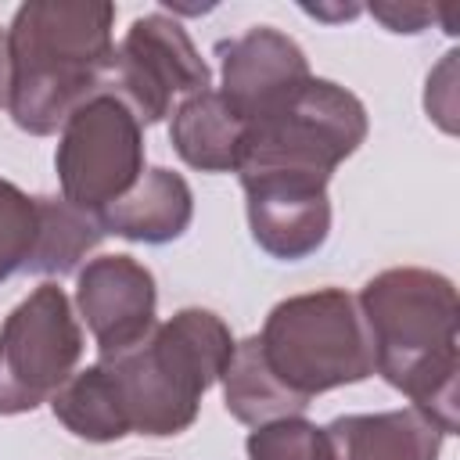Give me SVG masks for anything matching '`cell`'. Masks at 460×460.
Segmentation results:
<instances>
[{
  "mask_svg": "<svg viewBox=\"0 0 460 460\" xmlns=\"http://www.w3.org/2000/svg\"><path fill=\"white\" fill-rule=\"evenodd\" d=\"M356 302L370 334L374 374L453 435L460 424V302L453 280L424 266H392L374 273Z\"/></svg>",
  "mask_w": 460,
  "mask_h": 460,
  "instance_id": "6da1fadb",
  "label": "cell"
},
{
  "mask_svg": "<svg viewBox=\"0 0 460 460\" xmlns=\"http://www.w3.org/2000/svg\"><path fill=\"white\" fill-rule=\"evenodd\" d=\"M108 0H29L7 29L11 90L7 111L18 129L50 137L101 90L115 40Z\"/></svg>",
  "mask_w": 460,
  "mask_h": 460,
  "instance_id": "7a4b0ae2",
  "label": "cell"
},
{
  "mask_svg": "<svg viewBox=\"0 0 460 460\" xmlns=\"http://www.w3.org/2000/svg\"><path fill=\"white\" fill-rule=\"evenodd\" d=\"M234 334L219 313L187 305L155 323L137 345L101 356L111 374L129 431L169 438L198 420L201 395L223 377L234 356Z\"/></svg>",
  "mask_w": 460,
  "mask_h": 460,
  "instance_id": "3957f363",
  "label": "cell"
},
{
  "mask_svg": "<svg viewBox=\"0 0 460 460\" xmlns=\"http://www.w3.org/2000/svg\"><path fill=\"white\" fill-rule=\"evenodd\" d=\"M255 338L273 377L305 402L374 374L370 334L356 295L345 288H316L277 302Z\"/></svg>",
  "mask_w": 460,
  "mask_h": 460,
  "instance_id": "277c9868",
  "label": "cell"
},
{
  "mask_svg": "<svg viewBox=\"0 0 460 460\" xmlns=\"http://www.w3.org/2000/svg\"><path fill=\"white\" fill-rule=\"evenodd\" d=\"M370 119L363 101L334 79H309L277 115L244 129L237 172H305L323 176L352 158L367 140Z\"/></svg>",
  "mask_w": 460,
  "mask_h": 460,
  "instance_id": "5b68a950",
  "label": "cell"
},
{
  "mask_svg": "<svg viewBox=\"0 0 460 460\" xmlns=\"http://www.w3.org/2000/svg\"><path fill=\"white\" fill-rule=\"evenodd\" d=\"M83 356V327L68 295L43 280L0 327V417L32 413L75 374Z\"/></svg>",
  "mask_w": 460,
  "mask_h": 460,
  "instance_id": "8992f818",
  "label": "cell"
},
{
  "mask_svg": "<svg viewBox=\"0 0 460 460\" xmlns=\"http://www.w3.org/2000/svg\"><path fill=\"white\" fill-rule=\"evenodd\" d=\"M54 169L61 198L83 212H101L144 172V126L108 90L90 93L58 129Z\"/></svg>",
  "mask_w": 460,
  "mask_h": 460,
  "instance_id": "52a82bcc",
  "label": "cell"
},
{
  "mask_svg": "<svg viewBox=\"0 0 460 460\" xmlns=\"http://www.w3.org/2000/svg\"><path fill=\"white\" fill-rule=\"evenodd\" d=\"M208 65L190 43L187 29L165 11H147L129 22L115 43L101 90L115 93L140 126H155L169 115L172 101L208 90Z\"/></svg>",
  "mask_w": 460,
  "mask_h": 460,
  "instance_id": "ba28073f",
  "label": "cell"
},
{
  "mask_svg": "<svg viewBox=\"0 0 460 460\" xmlns=\"http://www.w3.org/2000/svg\"><path fill=\"white\" fill-rule=\"evenodd\" d=\"M244 187V212L252 241L284 262L309 259L331 234V198L323 176L305 172H237Z\"/></svg>",
  "mask_w": 460,
  "mask_h": 460,
  "instance_id": "9c48e42d",
  "label": "cell"
},
{
  "mask_svg": "<svg viewBox=\"0 0 460 460\" xmlns=\"http://www.w3.org/2000/svg\"><path fill=\"white\" fill-rule=\"evenodd\" d=\"M219 93L244 119V126L277 115L309 79L305 50L273 25L223 40L219 47Z\"/></svg>",
  "mask_w": 460,
  "mask_h": 460,
  "instance_id": "30bf717a",
  "label": "cell"
},
{
  "mask_svg": "<svg viewBox=\"0 0 460 460\" xmlns=\"http://www.w3.org/2000/svg\"><path fill=\"white\" fill-rule=\"evenodd\" d=\"M75 309L101 356L122 352L158 323L155 273L133 255H97L75 277Z\"/></svg>",
  "mask_w": 460,
  "mask_h": 460,
  "instance_id": "8fae6325",
  "label": "cell"
},
{
  "mask_svg": "<svg viewBox=\"0 0 460 460\" xmlns=\"http://www.w3.org/2000/svg\"><path fill=\"white\" fill-rule=\"evenodd\" d=\"M331 460H438L446 431L417 406L345 413L327 428Z\"/></svg>",
  "mask_w": 460,
  "mask_h": 460,
  "instance_id": "7c38bea8",
  "label": "cell"
},
{
  "mask_svg": "<svg viewBox=\"0 0 460 460\" xmlns=\"http://www.w3.org/2000/svg\"><path fill=\"white\" fill-rule=\"evenodd\" d=\"M97 219L104 234H115L137 244H165V241H176L190 226L194 194L180 172L155 165V169H144L140 180L122 198L101 208Z\"/></svg>",
  "mask_w": 460,
  "mask_h": 460,
  "instance_id": "4fadbf2b",
  "label": "cell"
},
{
  "mask_svg": "<svg viewBox=\"0 0 460 460\" xmlns=\"http://www.w3.org/2000/svg\"><path fill=\"white\" fill-rule=\"evenodd\" d=\"M244 129V119L223 101L219 90L208 86L172 108L169 140L176 155L198 172H237Z\"/></svg>",
  "mask_w": 460,
  "mask_h": 460,
  "instance_id": "5bb4252c",
  "label": "cell"
},
{
  "mask_svg": "<svg viewBox=\"0 0 460 460\" xmlns=\"http://www.w3.org/2000/svg\"><path fill=\"white\" fill-rule=\"evenodd\" d=\"M223 406L234 420L248 424V428H259V424H270V420H280V417H302L305 413V399H298L295 392H288L273 370L266 367L262 359V349H259V338H244L234 345V356L223 370Z\"/></svg>",
  "mask_w": 460,
  "mask_h": 460,
  "instance_id": "9a60e30c",
  "label": "cell"
},
{
  "mask_svg": "<svg viewBox=\"0 0 460 460\" xmlns=\"http://www.w3.org/2000/svg\"><path fill=\"white\" fill-rule=\"evenodd\" d=\"M54 417L86 442H119L129 435V420L119 399V388L111 381V374L104 370V363H93L86 370H75L50 399Z\"/></svg>",
  "mask_w": 460,
  "mask_h": 460,
  "instance_id": "2e32d148",
  "label": "cell"
},
{
  "mask_svg": "<svg viewBox=\"0 0 460 460\" xmlns=\"http://www.w3.org/2000/svg\"><path fill=\"white\" fill-rule=\"evenodd\" d=\"M36 212H40V234L32 259L25 262L29 273L65 277L86 259V252H93L108 237L93 212H83L65 198H36Z\"/></svg>",
  "mask_w": 460,
  "mask_h": 460,
  "instance_id": "e0dca14e",
  "label": "cell"
},
{
  "mask_svg": "<svg viewBox=\"0 0 460 460\" xmlns=\"http://www.w3.org/2000/svg\"><path fill=\"white\" fill-rule=\"evenodd\" d=\"M248 460H331L323 428L305 417H280L252 428L244 438Z\"/></svg>",
  "mask_w": 460,
  "mask_h": 460,
  "instance_id": "ac0fdd59",
  "label": "cell"
},
{
  "mask_svg": "<svg viewBox=\"0 0 460 460\" xmlns=\"http://www.w3.org/2000/svg\"><path fill=\"white\" fill-rule=\"evenodd\" d=\"M36 234H40L36 198H29L18 183L0 176V280L25 270L36 248Z\"/></svg>",
  "mask_w": 460,
  "mask_h": 460,
  "instance_id": "d6986e66",
  "label": "cell"
},
{
  "mask_svg": "<svg viewBox=\"0 0 460 460\" xmlns=\"http://www.w3.org/2000/svg\"><path fill=\"white\" fill-rule=\"evenodd\" d=\"M370 14L377 22H385V29H392V32H420L435 18L431 7H395V4H374Z\"/></svg>",
  "mask_w": 460,
  "mask_h": 460,
  "instance_id": "ffe728a7",
  "label": "cell"
},
{
  "mask_svg": "<svg viewBox=\"0 0 460 460\" xmlns=\"http://www.w3.org/2000/svg\"><path fill=\"white\" fill-rule=\"evenodd\" d=\"M11 90V54H7V29H0V108H7Z\"/></svg>",
  "mask_w": 460,
  "mask_h": 460,
  "instance_id": "44dd1931",
  "label": "cell"
}]
</instances>
